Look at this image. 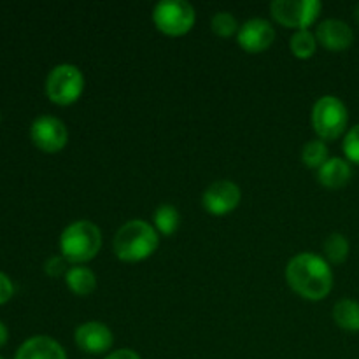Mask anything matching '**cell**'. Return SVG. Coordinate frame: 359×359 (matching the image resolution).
<instances>
[{
  "instance_id": "obj_1",
  "label": "cell",
  "mask_w": 359,
  "mask_h": 359,
  "mask_svg": "<svg viewBox=\"0 0 359 359\" xmlns=\"http://www.w3.org/2000/svg\"><path fill=\"white\" fill-rule=\"evenodd\" d=\"M286 280L298 297L319 302L332 293L333 272L323 256L300 252L287 262Z\"/></svg>"
},
{
  "instance_id": "obj_2",
  "label": "cell",
  "mask_w": 359,
  "mask_h": 359,
  "mask_svg": "<svg viewBox=\"0 0 359 359\" xmlns=\"http://www.w3.org/2000/svg\"><path fill=\"white\" fill-rule=\"evenodd\" d=\"M160 245V235L151 223L144 219L126 221L114 235V255L121 262H144L154 255Z\"/></svg>"
},
{
  "instance_id": "obj_3",
  "label": "cell",
  "mask_w": 359,
  "mask_h": 359,
  "mask_svg": "<svg viewBox=\"0 0 359 359\" xmlns=\"http://www.w3.org/2000/svg\"><path fill=\"white\" fill-rule=\"evenodd\" d=\"M102 249V231L93 221L79 219L65 226L60 235V251L72 265L91 262Z\"/></svg>"
},
{
  "instance_id": "obj_4",
  "label": "cell",
  "mask_w": 359,
  "mask_h": 359,
  "mask_svg": "<svg viewBox=\"0 0 359 359\" xmlns=\"http://www.w3.org/2000/svg\"><path fill=\"white\" fill-rule=\"evenodd\" d=\"M349 123L346 104L335 95L318 98L312 107V126L321 140H335L342 137Z\"/></svg>"
},
{
  "instance_id": "obj_5",
  "label": "cell",
  "mask_w": 359,
  "mask_h": 359,
  "mask_svg": "<svg viewBox=\"0 0 359 359\" xmlns=\"http://www.w3.org/2000/svg\"><path fill=\"white\" fill-rule=\"evenodd\" d=\"M84 91V76L72 63H60L46 77V95L56 105H70Z\"/></svg>"
},
{
  "instance_id": "obj_6",
  "label": "cell",
  "mask_w": 359,
  "mask_h": 359,
  "mask_svg": "<svg viewBox=\"0 0 359 359\" xmlns=\"http://www.w3.org/2000/svg\"><path fill=\"white\" fill-rule=\"evenodd\" d=\"M196 13L186 0H161L153 9V23L168 37H181L193 28Z\"/></svg>"
},
{
  "instance_id": "obj_7",
  "label": "cell",
  "mask_w": 359,
  "mask_h": 359,
  "mask_svg": "<svg viewBox=\"0 0 359 359\" xmlns=\"http://www.w3.org/2000/svg\"><path fill=\"white\" fill-rule=\"evenodd\" d=\"M321 11L323 4L319 0H273L270 4L273 20L297 30H309L318 21Z\"/></svg>"
},
{
  "instance_id": "obj_8",
  "label": "cell",
  "mask_w": 359,
  "mask_h": 359,
  "mask_svg": "<svg viewBox=\"0 0 359 359\" xmlns=\"http://www.w3.org/2000/svg\"><path fill=\"white\" fill-rule=\"evenodd\" d=\"M30 139L41 151L55 154L69 142V130L65 123L56 116H39L30 125Z\"/></svg>"
},
{
  "instance_id": "obj_9",
  "label": "cell",
  "mask_w": 359,
  "mask_h": 359,
  "mask_svg": "<svg viewBox=\"0 0 359 359\" xmlns=\"http://www.w3.org/2000/svg\"><path fill=\"white\" fill-rule=\"evenodd\" d=\"M242 200V191L233 181H216L203 191V209L212 216H226L233 212Z\"/></svg>"
},
{
  "instance_id": "obj_10",
  "label": "cell",
  "mask_w": 359,
  "mask_h": 359,
  "mask_svg": "<svg viewBox=\"0 0 359 359\" xmlns=\"http://www.w3.org/2000/svg\"><path fill=\"white\" fill-rule=\"evenodd\" d=\"M276 39V28L265 18H251L245 21L237 34V42L244 51L262 53L272 46Z\"/></svg>"
},
{
  "instance_id": "obj_11",
  "label": "cell",
  "mask_w": 359,
  "mask_h": 359,
  "mask_svg": "<svg viewBox=\"0 0 359 359\" xmlns=\"http://www.w3.org/2000/svg\"><path fill=\"white\" fill-rule=\"evenodd\" d=\"M74 340L83 353L105 354L107 351H111L112 344H114V335L104 323L88 321L77 326Z\"/></svg>"
},
{
  "instance_id": "obj_12",
  "label": "cell",
  "mask_w": 359,
  "mask_h": 359,
  "mask_svg": "<svg viewBox=\"0 0 359 359\" xmlns=\"http://www.w3.org/2000/svg\"><path fill=\"white\" fill-rule=\"evenodd\" d=\"M314 35L318 39V44L330 51H344L354 42L353 28L346 21L335 20V18L321 21L316 28Z\"/></svg>"
},
{
  "instance_id": "obj_13",
  "label": "cell",
  "mask_w": 359,
  "mask_h": 359,
  "mask_svg": "<svg viewBox=\"0 0 359 359\" xmlns=\"http://www.w3.org/2000/svg\"><path fill=\"white\" fill-rule=\"evenodd\" d=\"M14 359H67V353L51 337L35 335L18 347Z\"/></svg>"
},
{
  "instance_id": "obj_14",
  "label": "cell",
  "mask_w": 359,
  "mask_h": 359,
  "mask_svg": "<svg viewBox=\"0 0 359 359\" xmlns=\"http://www.w3.org/2000/svg\"><path fill=\"white\" fill-rule=\"evenodd\" d=\"M353 177L351 163L344 158H330L325 165L318 170V181L328 189H340L347 184Z\"/></svg>"
},
{
  "instance_id": "obj_15",
  "label": "cell",
  "mask_w": 359,
  "mask_h": 359,
  "mask_svg": "<svg viewBox=\"0 0 359 359\" xmlns=\"http://www.w3.org/2000/svg\"><path fill=\"white\" fill-rule=\"evenodd\" d=\"M65 284L77 297H88L97 290V276L88 266L74 265L67 272Z\"/></svg>"
},
{
  "instance_id": "obj_16",
  "label": "cell",
  "mask_w": 359,
  "mask_h": 359,
  "mask_svg": "<svg viewBox=\"0 0 359 359\" xmlns=\"http://www.w3.org/2000/svg\"><path fill=\"white\" fill-rule=\"evenodd\" d=\"M333 321L346 332H359V302L342 298L333 307Z\"/></svg>"
},
{
  "instance_id": "obj_17",
  "label": "cell",
  "mask_w": 359,
  "mask_h": 359,
  "mask_svg": "<svg viewBox=\"0 0 359 359\" xmlns=\"http://www.w3.org/2000/svg\"><path fill=\"white\" fill-rule=\"evenodd\" d=\"M179 223H181L179 210L174 205H170V203H163V205H160L154 210L153 226L158 233L167 235V237L168 235H174L177 231Z\"/></svg>"
},
{
  "instance_id": "obj_18",
  "label": "cell",
  "mask_w": 359,
  "mask_h": 359,
  "mask_svg": "<svg viewBox=\"0 0 359 359\" xmlns=\"http://www.w3.org/2000/svg\"><path fill=\"white\" fill-rule=\"evenodd\" d=\"M290 49L297 58L309 60L316 55L318 39L311 30H297L290 39Z\"/></svg>"
},
{
  "instance_id": "obj_19",
  "label": "cell",
  "mask_w": 359,
  "mask_h": 359,
  "mask_svg": "<svg viewBox=\"0 0 359 359\" xmlns=\"http://www.w3.org/2000/svg\"><path fill=\"white\" fill-rule=\"evenodd\" d=\"M328 154H330L328 146H326L325 140L321 139L309 140V142L304 146V149H302V161H304L305 167L319 170V168L330 160Z\"/></svg>"
},
{
  "instance_id": "obj_20",
  "label": "cell",
  "mask_w": 359,
  "mask_h": 359,
  "mask_svg": "<svg viewBox=\"0 0 359 359\" xmlns=\"http://www.w3.org/2000/svg\"><path fill=\"white\" fill-rule=\"evenodd\" d=\"M351 251L349 241L342 233H332L325 242V256L326 262L333 265H340L347 259Z\"/></svg>"
},
{
  "instance_id": "obj_21",
  "label": "cell",
  "mask_w": 359,
  "mask_h": 359,
  "mask_svg": "<svg viewBox=\"0 0 359 359\" xmlns=\"http://www.w3.org/2000/svg\"><path fill=\"white\" fill-rule=\"evenodd\" d=\"M210 27H212V32L219 37H231V35L238 34V21L237 18L233 16L228 11H219L212 16L210 20Z\"/></svg>"
},
{
  "instance_id": "obj_22",
  "label": "cell",
  "mask_w": 359,
  "mask_h": 359,
  "mask_svg": "<svg viewBox=\"0 0 359 359\" xmlns=\"http://www.w3.org/2000/svg\"><path fill=\"white\" fill-rule=\"evenodd\" d=\"M344 154L347 160L359 165V123L354 125L344 137Z\"/></svg>"
},
{
  "instance_id": "obj_23",
  "label": "cell",
  "mask_w": 359,
  "mask_h": 359,
  "mask_svg": "<svg viewBox=\"0 0 359 359\" xmlns=\"http://www.w3.org/2000/svg\"><path fill=\"white\" fill-rule=\"evenodd\" d=\"M44 272L49 277H60L67 276L69 272V262L63 256H51L48 262L44 263Z\"/></svg>"
},
{
  "instance_id": "obj_24",
  "label": "cell",
  "mask_w": 359,
  "mask_h": 359,
  "mask_svg": "<svg viewBox=\"0 0 359 359\" xmlns=\"http://www.w3.org/2000/svg\"><path fill=\"white\" fill-rule=\"evenodd\" d=\"M14 297V284L7 273L0 272V305L7 304Z\"/></svg>"
},
{
  "instance_id": "obj_25",
  "label": "cell",
  "mask_w": 359,
  "mask_h": 359,
  "mask_svg": "<svg viewBox=\"0 0 359 359\" xmlns=\"http://www.w3.org/2000/svg\"><path fill=\"white\" fill-rule=\"evenodd\" d=\"M104 359H142V358H140L139 354L132 349H118V351H112V353H109Z\"/></svg>"
},
{
  "instance_id": "obj_26",
  "label": "cell",
  "mask_w": 359,
  "mask_h": 359,
  "mask_svg": "<svg viewBox=\"0 0 359 359\" xmlns=\"http://www.w3.org/2000/svg\"><path fill=\"white\" fill-rule=\"evenodd\" d=\"M7 340H9V330H7V326L0 321V347L6 346Z\"/></svg>"
},
{
  "instance_id": "obj_27",
  "label": "cell",
  "mask_w": 359,
  "mask_h": 359,
  "mask_svg": "<svg viewBox=\"0 0 359 359\" xmlns=\"http://www.w3.org/2000/svg\"><path fill=\"white\" fill-rule=\"evenodd\" d=\"M354 20H356L359 25V2L356 4V7H354Z\"/></svg>"
},
{
  "instance_id": "obj_28",
  "label": "cell",
  "mask_w": 359,
  "mask_h": 359,
  "mask_svg": "<svg viewBox=\"0 0 359 359\" xmlns=\"http://www.w3.org/2000/svg\"><path fill=\"white\" fill-rule=\"evenodd\" d=\"M0 123H2V114H0Z\"/></svg>"
},
{
  "instance_id": "obj_29",
  "label": "cell",
  "mask_w": 359,
  "mask_h": 359,
  "mask_svg": "<svg viewBox=\"0 0 359 359\" xmlns=\"http://www.w3.org/2000/svg\"><path fill=\"white\" fill-rule=\"evenodd\" d=\"M0 359H6V358H2V356H0Z\"/></svg>"
}]
</instances>
